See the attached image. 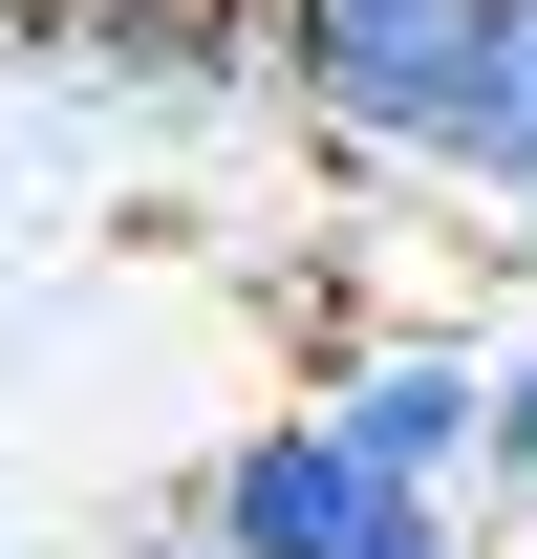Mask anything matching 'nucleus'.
Segmentation results:
<instances>
[{
  "instance_id": "nucleus-7",
  "label": "nucleus",
  "mask_w": 537,
  "mask_h": 559,
  "mask_svg": "<svg viewBox=\"0 0 537 559\" xmlns=\"http://www.w3.org/2000/svg\"><path fill=\"white\" fill-rule=\"evenodd\" d=\"M130 559H194V516H172V538H130Z\"/></svg>"
},
{
  "instance_id": "nucleus-8",
  "label": "nucleus",
  "mask_w": 537,
  "mask_h": 559,
  "mask_svg": "<svg viewBox=\"0 0 537 559\" xmlns=\"http://www.w3.org/2000/svg\"><path fill=\"white\" fill-rule=\"evenodd\" d=\"M0 559H22V538H0Z\"/></svg>"
},
{
  "instance_id": "nucleus-6",
  "label": "nucleus",
  "mask_w": 537,
  "mask_h": 559,
  "mask_svg": "<svg viewBox=\"0 0 537 559\" xmlns=\"http://www.w3.org/2000/svg\"><path fill=\"white\" fill-rule=\"evenodd\" d=\"M473 495H494V516H537V323L494 345V430H473Z\"/></svg>"
},
{
  "instance_id": "nucleus-2",
  "label": "nucleus",
  "mask_w": 537,
  "mask_h": 559,
  "mask_svg": "<svg viewBox=\"0 0 537 559\" xmlns=\"http://www.w3.org/2000/svg\"><path fill=\"white\" fill-rule=\"evenodd\" d=\"M194 559H494V538L430 516V495H387L323 409H259V430L194 474Z\"/></svg>"
},
{
  "instance_id": "nucleus-1",
  "label": "nucleus",
  "mask_w": 537,
  "mask_h": 559,
  "mask_svg": "<svg viewBox=\"0 0 537 559\" xmlns=\"http://www.w3.org/2000/svg\"><path fill=\"white\" fill-rule=\"evenodd\" d=\"M237 44H259V108L323 151L344 194H408V173H452L494 0H237Z\"/></svg>"
},
{
  "instance_id": "nucleus-4",
  "label": "nucleus",
  "mask_w": 537,
  "mask_h": 559,
  "mask_svg": "<svg viewBox=\"0 0 537 559\" xmlns=\"http://www.w3.org/2000/svg\"><path fill=\"white\" fill-rule=\"evenodd\" d=\"M279 409H323L344 452L430 516H473V430H494V345L473 323H323V366L279 388Z\"/></svg>"
},
{
  "instance_id": "nucleus-5",
  "label": "nucleus",
  "mask_w": 537,
  "mask_h": 559,
  "mask_svg": "<svg viewBox=\"0 0 537 559\" xmlns=\"http://www.w3.org/2000/svg\"><path fill=\"white\" fill-rule=\"evenodd\" d=\"M430 194H473V215H516V237H537V0H494L473 108H452V173H430Z\"/></svg>"
},
{
  "instance_id": "nucleus-3",
  "label": "nucleus",
  "mask_w": 537,
  "mask_h": 559,
  "mask_svg": "<svg viewBox=\"0 0 537 559\" xmlns=\"http://www.w3.org/2000/svg\"><path fill=\"white\" fill-rule=\"evenodd\" d=\"M0 86L215 130V108H259V44H237V0H0Z\"/></svg>"
}]
</instances>
